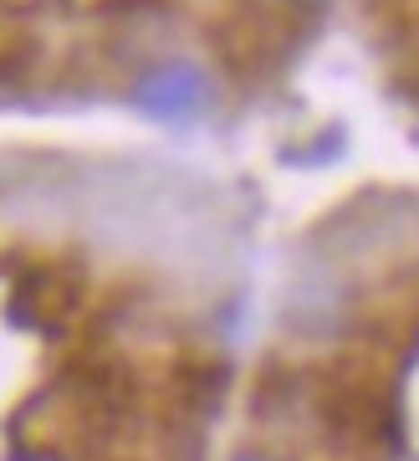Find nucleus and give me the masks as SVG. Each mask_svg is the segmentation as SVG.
Instances as JSON below:
<instances>
[{
    "mask_svg": "<svg viewBox=\"0 0 419 461\" xmlns=\"http://www.w3.org/2000/svg\"><path fill=\"white\" fill-rule=\"evenodd\" d=\"M205 103H210V77L194 62H159L138 83V108L159 123H190V118L205 113Z\"/></svg>",
    "mask_w": 419,
    "mask_h": 461,
    "instance_id": "nucleus-1",
    "label": "nucleus"
},
{
    "mask_svg": "<svg viewBox=\"0 0 419 461\" xmlns=\"http://www.w3.org/2000/svg\"><path fill=\"white\" fill-rule=\"evenodd\" d=\"M236 461H261V456H236Z\"/></svg>",
    "mask_w": 419,
    "mask_h": 461,
    "instance_id": "nucleus-2",
    "label": "nucleus"
}]
</instances>
